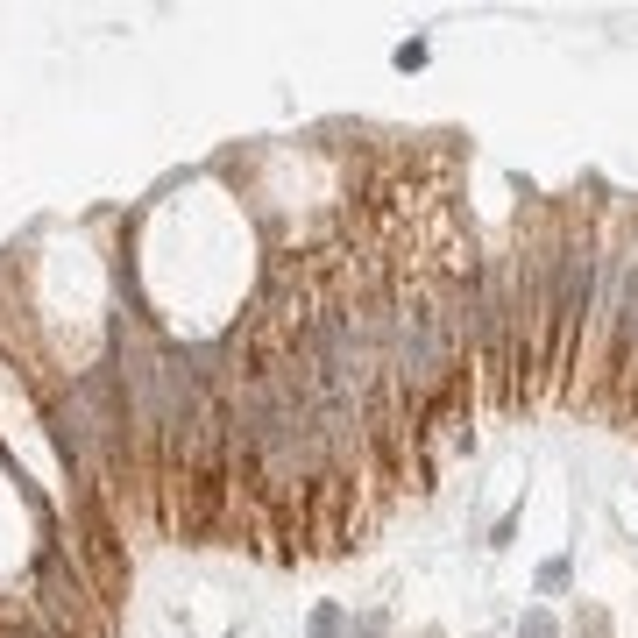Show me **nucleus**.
<instances>
[{
    "label": "nucleus",
    "instance_id": "f257e3e1",
    "mask_svg": "<svg viewBox=\"0 0 638 638\" xmlns=\"http://www.w3.org/2000/svg\"><path fill=\"white\" fill-rule=\"evenodd\" d=\"M36 596H43L57 638H107V617L86 610V589H78V575H71V561H64L57 546L43 553V568H36Z\"/></svg>",
    "mask_w": 638,
    "mask_h": 638
},
{
    "label": "nucleus",
    "instance_id": "f03ea898",
    "mask_svg": "<svg viewBox=\"0 0 638 638\" xmlns=\"http://www.w3.org/2000/svg\"><path fill=\"white\" fill-rule=\"evenodd\" d=\"M305 638H348V610L341 603H319L312 624H305Z\"/></svg>",
    "mask_w": 638,
    "mask_h": 638
},
{
    "label": "nucleus",
    "instance_id": "7ed1b4c3",
    "mask_svg": "<svg viewBox=\"0 0 638 638\" xmlns=\"http://www.w3.org/2000/svg\"><path fill=\"white\" fill-rule=\"evenodd\" d=\"M426 57H433V43H426V36H412V43H397V50H390V64H397V71H419Z\"/></svg>",
    "mask_w": 638,
    "mask_h": 638
},
{
    "label": "nucleus",
    "instance_id": "20e7f679",
    "mask_svg": "<svg viewBox=\"0 0 638 638\" xmlns=\"http://www.w3.org/2000/svg\"><path fill=\"white\" fill-rule=\"evenodd\" d=\"M518 638H561V624H553L546 610H525V617H518Z\"/></svg>",
    "mask_w": 638,
    "mask_h": 638
},
{
    "label": "nucleus",
    "instance_id": "39448f33",
    "mask_svg": "<svg viewBox=\"0 0 638 638\" xmlns=\"http://www.w3.org/2000/svg\"><path fill=\"white\" fill-rule=\"evenodd\" d=\"M539 589H568V561H546L539 568Z\"/></svg>",
    "mask_w": 638,
    "mask_h": 638
},
{
    "label": "nucleus",
    "instance_id": "423d86ee",
    "mask_svg": "<svg viewBox=\"0 0 638 638\" xmlns=\"http://www.w3.org/2000/svg\"><path fill=\"white\" fill-rule=\"evenodd\" d=\"M376 631H383V617H362V624H355L348 638H376Z\"/></svg>",
    "mask_w": 638,
    "mask_h": 638
}]
</instances>
